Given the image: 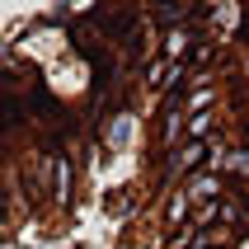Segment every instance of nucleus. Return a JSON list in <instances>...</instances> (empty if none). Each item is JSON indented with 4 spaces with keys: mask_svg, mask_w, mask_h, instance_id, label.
<instances>
[{
    "mask_svg": "<svg viewBox=\"0 0 249 249\" xmlns=\"http://www.w3.org/2000/svg\"><path fill=\"white\" fill-rule=\"evenodd\" d=\"M188 28L165 0L0 14V249L155 240Z\"/></svg>",
    "mask_w": 249,
    "mask_h": 249,
    "instance_id": "obj_1",
    "label": "nucleus"
},
{
    "mask_svg": "<svg viewBox=\"0 0 249 249\" xmlns=\"http://www.w3.org/2000/svg\"><path fill=\"white\" fill-rule=\"evenodd\" d=\"M160 249H249V0H193Z\"/></svg>",
    "mask_w": 249,
    "mask_h": 249,
    "instance_id": "obj_2",
    "label": "nucleus"
}]
</instances>
